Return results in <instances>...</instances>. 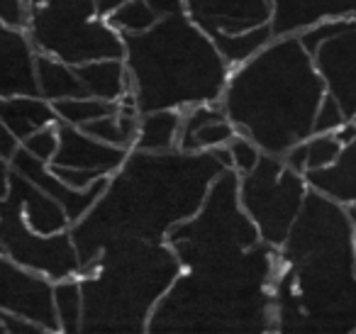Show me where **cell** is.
Returning <instances> with one entry per match:
<instances>
[{
    "mask_svg": "<svg viewBox=\"0 0 356 334\" xmlns=\"http://www.w3.org/2000/svg\"><path fill=\"white\" fill-rule=\"evenodd\" d=\"M129 152L132 149L93 137L83 127L59 122V152L51 166L83 168V171H95L100 176H113L127 161Z\"/></svg>",
    "mask_w": 356,
    "mask_h": 334,
    "instance_id": "5bb4252c",
    "label": "cell"
},
{
    "mask_svg": "<svg viewBox=\"0 0 356 334\" xmlns=\"http://www.w3.org/2000/svg\"><path fill=\"white\" fill-rule=\"evenodd\" d=\"M0 329L6 334H49L42 324L32 322L27 317H20V315L3 312V310H0Z\"/></svg>",
    "mask_w": 356,
    "mask_h": 334,
    "instance_id": "d6a6232c",
    "label": "cell"
},
{
    "mask_svg": "<svg viewBox=\"0 0 356 334\" xmlns=\"http://www.w3.org/2000/svg\"><path fill=\"white\" fill-rule=\"evenodd\" d=\"M344 152V144L337 137V132H317L305 139V173L327 168L339 159Z\"/></svg>",
    "mask_w": 356,
    "mask_h": 334,
    "instance_id": "83f0119b",
    "label": "cell"
},
{
    "mask_svg": "<svg viewBox=\"0 0 356 334\" xmlns=\"http://www.w3.org/2000/svg\"><path fill=\"white\" fill-rule=\"evenodd\" d=\"M188 17L210 37L237 35L244 30L268 25L273 17V0H184Z\"/></svg>",
    "mask_w": 356,
    "mask_h": 334,
    "instance_id": "7c38bea8",
    "label": "cell"
},
{
    "mask_svg": "<svg viewBox=\"0 0 356 334\" xmlns=\"http://www.w3.org/2000/svg\"><path fill=\"white\" fill-rule=\"evenodd\" d=\"M213 40L218 45V49L222 51L225 61L234 69V66H242L244 61L257 56L266 45H271L276 40V35H273V27L268 22V25L237 32V35H215Z\"/></svg>",
    "mask_w": 356,
    "mask_h": 334,
    "instance_id": "cb8c5ba5",
    "label": "cell"
},
{
    "mask_svg": "<svg viewBox=\"0 0 356 334\" xmlns=\"http://www.w3.org/2000/svg\"><path fill=\"white\" fill-rule=\"evenodd\" d=\"M37 76H40V95L51 103L88 95L83 81L76 74V66L51 54H42V51L37 54Z\"/></svg>",
    "mask_w": 356,
    "mask_h": 334,
    "instance_id": "7402d4cb",
    "label": "cell"
},
{
    "mask_svg": "<svg viewBox=\"0 0 356 334\" xmlns=\"http://www.w3.org/2000/svg\"><path fill=\"white\" fill-rule=\"evenodd\" d=\"M76 74L83 81L86 93L95 98L120 103L132 88L129 69L124 59H93L76 66Z\"/></svg>",
    "mask_w": 356,
    "mask_h": 334,
    "instance_id": "44dd1931",
    "label": "cell"
},
{
    "mask_svg": "<svg viewBox=\"0 0 356 334\" xmlns=\"http://www.w3.org/2000/svg\"><path fill=\"white\" fill-rule=\"evenodd\" d=\"M0 122L25 142L30 134L59 122V115L54 103L42 95H13L0 98Z\"/></svg>",
    "mask_w": 356,
    "mask_h": 334,
    "instance_id": "ffe728a7",
    "label": "cell"
},
{
    "mask_svg": "<svg viewBox=\"0 0 356 334\" xmlns=\"http://www.w3.org/2000/svg\"><path fill=\"white\" fill-rule=\"evenodd\" d=\"M0 256H8L25 269L40 271L51 280H64L81 276V254L71 230L56 234H40L22 217L15 200L3 198L0 212Z\"/></svg>",
    "mask_w": 356,
    "mask_h": 334,
    "instance_id": "30bf717a",
    "label": "cell"
},
{
    "mask_svg": "<svg viewBox=\"0 0 356 334\" xmlns=\"http://www.w3.org/2000/svg\"><path fill=\"white\" fill-rule=\"evenodd\" d=\"M56 280L0 256V310L42 324L49 334L61 332L54 298Z\"/></svg>",
    "mask_w": 356,
    "mask_h": 334,
    "instance_id": "8fae6325",
    "label": "cell"
},
{
    "mask_svg": "<svg viewBox=\"0 0 356 334\" xmlns=\"http://www.w3.org/2000/svg\"><path fill=\"white\" fill-rule=\"evenodd\" d=\"M225 168H232L227 147L213 152L132 149L98 202L71 225L81 264H90L108 241L122 237L166 241L173 227L200 210Z\"/></svg>",
    "mask_w": 356,
    "mask_h": 334,
    "instance_id": "6da1fadb",
    "label": "cell"
},
{
    "mask_svg": "<svg viewBox=\"0 0 356 334\" xmlns=\"http://www.w3.org/2000/svg\"><path fill=\"white\" fill-rule=\"evenodd\" d=\"M154 6V10L161 17L176 15V13H186V3L184 0H149Z\"/></svg>",
    "mask_w": 356,
    "mask_h": 334,
    "instance_id": "e575fe53",
    "label": "cell"
},
{
    "mask_svg": "<svg viewBox=\"0 0 356 334\" xmlns=\"http://www.w3.org/2000/svg\"><path fill=\"white\" fill-rule=\"evenodd\" d=\"M351 27H356V17H332V20H322V22H317V25L302 30L298 37H300L302 47L315 56L322 42L332 40V37L341 35V32L351 30Z\"/></svg>",
    "mask_w": 356,
    "mask_h": 334,
    "instance_id": "f1b7e54d",
    "label": "cell"
},
{
    "mask_svg": "<svg viewBox=\"0 0 356 334\" xmlns=\"http://www.w3.org/2000/svg\"><path fill=\"white\" fill-rule=\"evenodd\" d=\"M234 134H237V127L227 118L222 100L200 103L184 110L178 149H184V152H213V149L227 147Z\"/></svg>",
    "mask_w": 356,
    "mask_h": 334,
    "instance_id": "ac0fdd59",
    "label": "cell"
},
{
    "mask_svg": "<svg viewBox=\"0 0 356 334\" xmlns=\"http://www.w3.org/2000/svg\"><path fill=\"white\" fill-rule=\"evenodd\" d=\"M327 84L298 35L276 37L257 56L234 66L222 93L227 118L264 154L286 157L315 134Z\"/></svg>",
    "mask_w": 356,
    "mask_h": 334,
    "instance_id": "3957f363",
    "label": "cell"
},
{
    "mask_svg": "<svg viewBox=\"0 0 356 334\" xmlns=\"http://www.w3.org/2000/svg\"><path fill=\"white\" fill-rule=\"evenodd\" d=\"M124 37V61L142 113L188 110L222 100L232 66L188 13L161 17L152 30Z\"/></svg>",
    "mask_w": 356,
    "mask_h": 334,
    "instance_id": "5b68a950",
    "label": "cell"
},
{
    "mask_svg": "<svg viewBox=\"0 0 356 334\" xmlns=\"http://www.w3.org/2000/svg\"><path fill=\"white\" fill-rule=\"evenodd\" d=\"M10 166L15 168V171H20L22 176L30 178L32 183H37L42 191H47L49 196H54L56 200L66 207V212H69L71 225H76L81 217H86V212L98 202V198L103 196L105 188H108V183H110V176H105V178H100V181H95L90 188H74L66 181H61V178L51 171L49 164L42 161V159H37L35 154H30L25 147L17 149V154L13 157Z\"/></svg>",
    "mask_w": 356,
    "mask_h": 334,
    "instance_id": "2e32d148",
    "label": "cell"
},
{
    "mask_svg": "<svg viewBox=\"0 0 356 334\" xmlns=\"http://www.w3.org/2000/svg\"><path fill=\"white\" fill-rule=\"evenodd\" d=\"M181 122H184V110H152V113H142L139 137L134 149H142V152H171V149H178Z\"/></svg>",
    "mask_w": 356,
    "mask_h": 334,
    "instance_id": "603a6c76",
    "label": "cell"
},
{
    "mask_svg": "<svg viewBox=\"0 0 356 334\" xmlns=\"http://www.w3.org/2000/svg\"><path fill=\"white\" fill-rule=\"evenodd\" d=\"M276 324L278 332H356V220L315 188L281 246Z\"/></svg>",
    "mask_w": 356,
    "mask_h": 334,
    "instance_id": "7a4b0ae2",
    "label": "cell"
},
{
    "mask_svg": "<svg viewBox=\"0 0 356 334\" xmlns=\"http://www.w3.org/2000/svg\"><path fill=\"white\" fill-rule=\"evenodd\" d=\"M281 246L259 241L225 261L191 266L159 300L149 332H278Z\"/></svg>",
    "mask_w": 356,
    "mask_h": 334,
    "instance_id": "277c9868",
    "label": "cell"
},
{
    "mask_svg": "<svg viewBox=\"0 0 356 334\" xmlns=\"http://www.w3.org/2000/svg\"><path fill=\"white\" fill-rule=\"evenodd\" d=\"M54 298H56V312H59L61 332L66 334L83 332V288H81L79 276L56 280Z\"/></svg>",
    "mask_w": 356,
    "mask_h": 334,
    "instance_id": "d4e9b609",
    "label": "cell"
},
{
    "mask_svg": "<svg viewBox=\"0 0 356 334\" xmlns=\"http://www.w3.org/2000/svg\"><path fill=\"white\" fill-rule=\"evenodd\" d=\"M344 122H346V115H344V110H341L339 100H337L332 93H327L320 105V110H317L315 134L317 132H337Z\"/></svg>",
    "mask_w": 356,
    "mask_h": 334,
    "instance_id": "1f68e13d",
    "label": "cell"
},
{
    "mask_svg": "<svg viewBox=\"0 0 356 334\" xmlns=\"http://www.w3.org/2000/svg\"><path fill=\"white\" fill-rule=\"evenodd\" d=\"M310 193L307 176L283 157L264 154L254 171L239 178V200L259 227L264 241L283 246Z\"/></svg>",
    "mask_w": 356,
    "mask_h": 334,
    "instance_id": "9c48e42d",
    "label": "cell"
},
{
    "mask_svg": "<svg viewBox=\"0 0 356 334\" xmlns=\"http://www.w3.org/2000/svg\"><path fill=\"white\" fill-rule=\"evenodd\" d=\"M0 54H3V74H0V98L13 95H40V76H37V47L30 32L22 27L3 25L0 30Z\"/></svg>",
    "mask_w": 356,
    "mask_h": 334,
    "instance_id": "e0dca14e",
    "label": "cell"
},
{
    "mask_svg": "<svg viewBox=\"0 0 356 334\" xmlns=\"http://www.w3.org/2000/svg\"><path fill=\"white\" fill-rule=\"evenodd\" d=\"M332 17H356V0H273V35H300Z\"/></svg>",
    "mask_w": 356,
    "mask_h": 334,
    "instance_id": "d6986e66",
    "label": "cell"
},
{
    "mask_svg": "<svg viewBox=\"0 0 356 334\" xmlns=\"http://www.w3.org/2000/svg\"><path fill=\"white\" fill-rule=\"evenodd\" d=\"M239 178L234 168H225L210 186L200 210L166 237L184 269L232 259L261 241L259 227L239 200Z\"/></svg>",
    "mask_w": 356,
    "mask_h": 334,
    "instance_id": "52a82bcc",
    "label": "cell"
},
{
    "mask_svg": "<svg viewBox=\"0 0 356 334\" xmlns=\"http://www.w3.org/2000/svg\"><path fill=\"white\" fill-rule=\"evenodd\" d=\"M315 64L327 84V93L339 100L346 120L356 118V27L322 42Z\"/></svg>",
    "mask_w": 356,
    "mask_h": 334,
    "instance_id": "9a60e30c",
    "label": "cell"
},
{
    "mask_svg": "<svg viewBox=\"0 0 356 334\" xmlns=\"http://www.w3.org/2000/svg\"><path fill=\"white\" fill-rule=\"evenodd\" d=\"M56 115H59V122L76 125V127H86L93 120H100L105 115L115 113L120 108V103L113 100L95 98V95H79V98H64L54 103Z\"/></svg>",
    "mask_w": 356,
    "mask_h": 334,
    "instance_id": "484cf974",
    "label": "cell"
},
{
    "mask_svg": "<svg viewBox=\"0 0 356 334\" xmlns=\"http://www.w3.org/2000/svg\"><path fill=\"white\" fill-rule=\"evenodd\" d=\"M227 149H229V154H232V168L239 173V176L254 171L264 157L259 144L254 142V139H249L247 134H239V132L232 137V142L227 144Z\"/></svg>",
    "mask_w": 356,
    "mask_h": 334,
    "instance_id": "f546056e",
    "label": "cell"
},
{
    "mask_svg": "<svg viewBox=\"0 0 356 334\" xmlns=\"http://www.w3.org/2000/svg\"><path fill=\"white\" fill-rule=\"evenodd\" d=\"M98 3V13L103 17H108V15H113L115 10H118L120 6H124L127 0H95Z\"/></svg>",
    "mask_w": 356,
    "mask_h": 334,
    "instance_id": "d590c367",
    "label": "cell"
},
{
    "mask_svg": "<svg viewBox=\"0 0 356 334\" xmlns=\"http://www.w3.org/2000/svg\"><path fill=\"white\" fill-rule=\"evenodd\" d=\"M3 198L15 200L25 222L40 234L71 230V217L66 207L6 161H3Z\"/></svg>",
    "mask_w": 356,
    "mask_h": 334,
    "instance_id": "4fadbf2b",
    "label": "cell"
},
{
    "mask_svg": "<svg viewBox=\"0 0 356 334\" xmlns=\"http://www.w3.org/2000/svg\"><path fill=\"white\" fill-rule=\"evenodd\" d=\"M184 264L168 241L122 237L81 269L83 332H149L159 300Z\"/></svg>",
    "mask_w": 356,
    "mask_h": 334,
    "instance_id": "8992f818",
    "label": "cell"
},
{
    "mask_svg": "<svg viewBox=\"0 0 356 334\" xmlns=\"http://www.w3.org/2000/svg\"><path fill=\"white\" fill-rule=\"evenodd\" d=\"M0 139H3V142H0V159H3L6 164H10L13 157L17 154V149L22 147V139H17L8 127H3V134H0Z\"/></svg>",
    "mask_w": 356,
    "mask_h": 334,
    "instance_id": "836d02e7",
    "label": "cell"
},
{
    "mask_svg": "<svg viewBox=\"0 0 356 334\" xmlns=\"http://www.w3.org/2000/svg\"><path fill=\"white\" fill-rule=\"evenodd\" d=\"M27 32L37 51L79 66L124 59V37L98 13L95 0H27Z\"/></svg>",
    "mask_w": 356,
    "mask_h": 334,
    "instance_id": "ba28073f",
    "label": "cell"
},
{
    "mask_svg": "<svg viewBox=\"0 0 356 334\" xmlns=\"http://www.w3.org/2000/svg\"><path fill=\"white\" fill-rule=\"evenodd\" d=\"M22 147H25L30 154H35L37 159L51 164L56 157V152H59V122L49 125V127L40 129V132H35V134H30V137L22 142Z\"/></svg>",
    "mask_w": 356,
    "mask_h": 334,
    "instance_id": "4dcf8cb0",
    "label": "cell"
},
{
    "mask_svg": "<svg viewBox=\"0 0 356 334\" xmlns=\"http://www.w3.org/2000/svg\"><path fill=\"white\" fill-rule=\"evenodd\" d=\"M161 20L149 0H127L120 6L113 15H108V22L120 32V35H139V32L152 30Z\"/></svg>",
    "mask_w": 356,
    "mask_h": 334,
    "instance_id": "4316f807",
    "label": "cell"
}]
</instances>
